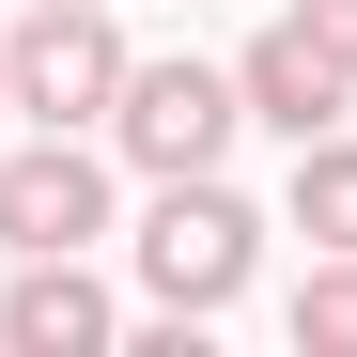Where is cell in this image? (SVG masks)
Segmentation results:
<instances>
[{
    "mask_svg": "<svg viewBox=\"0 0 357 357\" xmlns=\"http://www.w3.org/2000/svg\"><path fill=\"white\" fill-rule=\"evenodd\" d=\"M249 264H264V218L218 187V171H171L155 187V218H140V295L155 311H233V295H249Z\"/></svg>",
    "mask_w": 357,
    "mask_h": 357,
    "instance_id": "obj_1",
    "label": "cell"
},
{
    "mask_svg": "<svg viewBox=\"0 0 357 357\" xmlns=\"http://www.w3.org/2000/svg\"><path fill=\"white\" fill-rule=\"evenodd\" d=\"M0 93H16L31 125H109V93H125L109 0H31V16L0 31Z\"/></svg>",
    "mask_w": 357,
    "mask_h": 357,
    "instance_id": "obj_2",
    "label": "cell"
},
{
    "mask_svg": "<svg viewBox=\"0 0 357 357\" xmlns=\"http://www.w3.org/2000/svg\"><path fill=\"white\" fill-rule=\"evenodd\" d=\"M233 125H249V109H233V78L218 63H125V93H109V140H125V171H218L233 155Z\"/></svg>",
    "mask_w": 357,
    "mask_h": 357,
    "instance_id": "obj_3",
    "label": "cell"
},
{
    "mask_svg": "<svg viewBox=\"0 0 357 357\" xmlns=\"http://www.w3.org/2000/svg\"><path fill=\"white\" fill-rule=\"evenodd\" d=\"M109 233V155L78 140V125H47V140H16L0 155V249H93Z\"/></svg>",
    "mask_w": 357,
    "mask_h": 357,
    "instance_id": "obj_4",
    "label": "cell"
},
{
    "mask_svg": "<svg viewBox=\"0 0 357 357\" xmlns=\"http://www.w3.org/2000/svg\"><path fill=\"white\" fill-rule=\"evenodd\" d=\"M342 93H357V63H326L311 31H249V63H233V109H249V125H280V140H326L342 125Z\"/></svg>",
    "mask_w": 357,
    "mask_h": 357,
    "instance_id": "obj_5",
    "label": "cell"
},
{
    "mask_svg": "<svg viewBox=\"0 0 357 357\" xmlns=\"http://www.w3.org/2000/svg\"><path fill=\"white\" fill-rule=\"evenodd\" d=\"M0 342H16V357H93V342H109V280H93L78 249H31L16 295H0Z\"/></svg>",
    "mask_w": 357,
    "mask_h": 357,
    "instance_id": "obj_6",
    "label": "cell"
},
{
    "mask_svg": "<svg viewBox=\"0 0 357 357\" xmlns=\"http://www.w3.org/2000/svg\"><path fill=\"white\" fill-rule=\"evenodd\" d=\"M295 233H311V249H357V140L342 125L295 140Z\"/></svg>",
    "mask_w": 357,
    "mask_h": 357,
    "instance_id": "obj_7",
    "label": "cell"
},
{
    "mask_svg": "<svg viewBox=\"0 0 357 357\" xmlns=\"http://www.w3.org/2000/svg\"><path fill=\"white\" fill-rule=\"evenodd\" d=\"M295 357H357V249H326L295 280Z\"/></svg>",
    "mask_w": 357,
    "mask_h": 357,
    "instance_id": "obj_8",
    "label": "cell"
},
{
    "mask_svg": "<svg viewBox=\"0 0 357 357\" xmlns=\"http://www.w3.org/2000/svg\"><path fill=\"white\" fill-rule=\"evenodd\" d=\"M295 31H311L326 63H357V0H295Z\"/></svg>",
    "mask_w": 357,
    "mask_h": 357,
    "instance_id": "obj_9",
    "label": "cell"
},
{
    "mask_svg": "<svg viewBox=\"0 0 357 357\" xmlns=\"http://www.w3.org/2000/svg\"><path fill=\"white\" fill-rule=\"evenodd\" d=\"M0 125H16V93H0Z\"/></svg>",
    "mask_w": 357,
    "mask_h": 357,
    "instance_id": "obj_10",
    "label": "cell"
}]
</instances>
